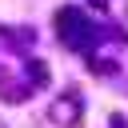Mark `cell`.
<instances>
[{"mask_svg":"<svg viewBox=\"0 0 128 128\" xmlns=\"http://www.w3.org/2000/svg\"><path fill=\"white\" fill-rule=\"evenodd\" d=\"M56 28H60V40L72 48V52H92L96 48V32H92V24L80 16V8H60L56 12Z\"/></svg>","mask_w":128,"mask_h":128,"instance_id":"cell-1","label":"cell"},{"mask_svg":"<svg viewBox=\"0 0 128 128\" xmlns=\"http://www.w3.org/2000/svg\"><path fill=\"white\" fill-rule=\"evenodd\" d=\"M76 108H80V104H76V92H68V96L60 100V108H52V120H60V124H72V120H76Z\"/></svg>","mask_w":128,"mask_h":128,"instance_id":"cell-2","label":"cell"},{"mask_svg":"<svg viewBox=\"0 0 128 128\" xmlns=\"http://www.w3.org/2000/svg\"><path fill=\"white\" fill-rule=\"evenodd\" d=\"M28 72H32V84H44V80H48V68H44L40 60H32V64H28Z\"/></svg>","mask_w":128,"mask_h":128,"instance_id":"cell-3","label":"cell"},{"mask_svg":"<svg viewBox=\"0 0 128 128\" xmlns=\"http://www.w3.org/2000/svg\"><path fill=\"white\" fill-rule=\"evenodd\" d=\"M108 124H112V128H128V120H124V116H112Z\"/></svg>","mask_w":128,"mask_h":128,"instance_id":"cell-4","label":"cell"},{"mask_svg":"<svg viewBox=\"0 0 128 128\" xmlns=\"http://www.w3.org/2000/svg\"><path fill=\"white\" fill-rule=\"evenodd\" d=\"M88 4H92V8H104V0H88Z\"/></svg>","mask_w":128,"mask_h":128,"instance_id":"cell-5","label":"cell"}]
</instances>
